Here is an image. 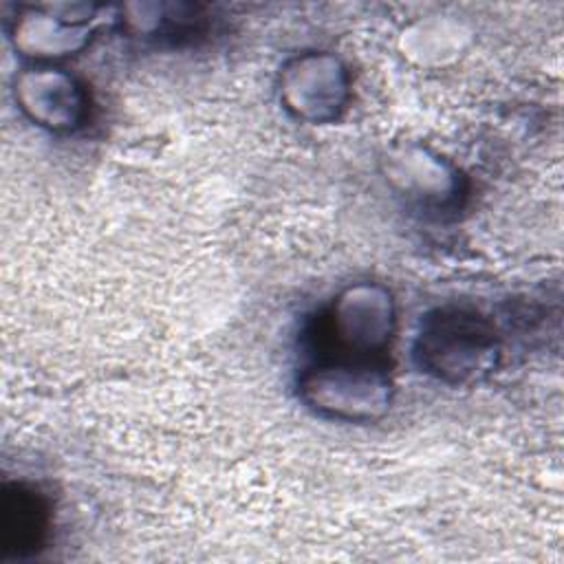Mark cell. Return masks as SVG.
<instances>
[{
  "label": "cell",
  "mask_w": 564,
  "mask_h": 564,
  "mask_svg": "<svg viewBox=\"0 0 564 564\" xmlns=\"http://www.w3.org/2000/svg\"><path fill=\"white\" fill-rule=\"evenodd\" d=\"M397 326L392 293L377 282H355L339 291L319 319L317 335L330 355L381 359Z\"/></svg>",
  "instance_id": "obj_3"
},
{
  "label": "cell",
  "mask_w": 564,
  "mask_h": 564,
  "mask_svg": "<svg viewBox=\"0 0 564 564\" xmlns=\"http://www.w3.org/2000/svg\"><path fill=\"white\" fill-rule=\"evenodd\" d=\"M93 4L22 7L11 22L13 48L40 64L77 55L93 37Z\"/></svg>",
  "instance_id": "obj_5"
},
{
  "label": "cell",
  "mask_w": 564,
  "mask_h": 564,
  "mask_svg": "<svg viewBox=\"0 0 564 564\" xmlns=\"http://www.w3.org/2000/svg\"><path fill=\"white\" fill-rule=\"evenodd\" d=\"M13 95L20 110L51 132H75L88 119L86 86L75 75L48 64L22 70L15 77Z\"/></svg>",
  "instance_id": "obj_6"
},
{
  "label": "cell",
  "mask_w": 564,
  "mask_h": 564,
  "mask_svg": "<svg viewBox=\"0 0 564 564\" xmlns=\"http://www.w3.org/2000/svg\"><path fill=\"white\" fill-rule=\"evenodd\" d=\"M297 394L319 416L372 423L392 405V381L381 359L319 357L300 372Z\"/></svg>",
  "instance_id": "obj_2"
},
{
  "label": "cell",
  "mask_w": 564,
  "mask_h": 564,
  "mask_svg": "<svg viewBox=\"0 0 564 564\" xmlns=\"http://www.w3.org/2000/svg\"><path fill=\"white\" fill-rule=\"evenodd\" d=\"M48 531V505L29 485L13 482L0 498V542L9 555L37 551Z\"/></svg>",
  "instance_id": "obj_8"
},
{
  "label": "cell",
  "mask_w": 564,
  "mask_h": 564,
  "mask_svg": "<svg viewBox=\"0 0 564 564\" xmlns=\"http://www.w3.org/2000/svg\"><path fill=\"white\" fill-rule=\"evenodd\" d=\"M280 101L306 123H330L339 119L350 99V75L346 64L324 51L291 57L280 73Z\"/></svg>",
  "instance_id": "obj_4"
},
{
  "label": "cell",
  "mask_w": 564,
  "mask_h": 564,
  "mask_svg": "<svg viewBox=\"0 0 564 564\" xmlns=\"http://www.w3.org/2000/svg\"><path fill=\"white\" fill-rule=\"evenodd\" d=\"M494 324L476 311L445 306L430 311L414 337V359L423 372L449 383H478L498 366Z\"/></svg>",
  "instance_id": "obj_1"
},
{
  "label": "cell",
  "mask_w": 564,
  "mask_h": 564,
  "mask_svg": "<svg viewBox=\"0 0 564 564\" xmlns=\"http://www.w3.org/2000/svg\"><path fill=\"white\" fill-rule=\"evenodd\" d=\"M388 181L410 203L427 209H452L463 194L460 172L421 145H405L390 154Z\"/></svg>",
  "instance_id": "obj_7"
}]
</instances>
